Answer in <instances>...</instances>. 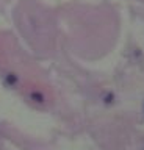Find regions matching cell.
<instances>
[{
  "instance_id": "6da1fadb",
  "label": "cell",
  "mask_w": 144,
  "mask_h": 150,
  "mask_svg": "<svg viewBox=\"0 0 144 150\" xmlns=\"http://www.w3.org/2000/svg\"><path fill=\"white\" fill-rule=\"evenodd\" d=\"M31 98H33L35 102H38V103L44 102V96H43V94H39V92H33V94H31Z\"/></svg>"
}]
</instances>
